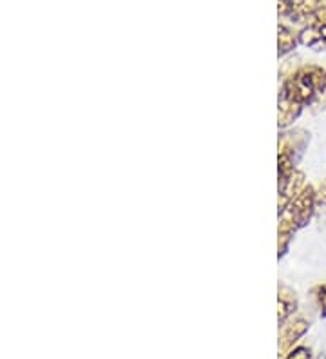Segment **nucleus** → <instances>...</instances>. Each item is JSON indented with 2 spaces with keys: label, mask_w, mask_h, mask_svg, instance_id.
Instances as JSON below:
<instances>
[{
  "label": "nucleus",
  "mask_w": 326,
  "mask_h": 359,
  "mask_svg": "<svg viewBox=\"0 0 326 359\" xmlns=\"http://www.w3.org/2000/svg\"><path fill=\"white\" fill-rule=\"evenodd\" d=\"M299 40L301 44L308 46L315 51H326V6H321L304 22V27L299 33Z\"/></svg>",
  "instance_id": "f257e3e1"
},
{
  "label": "nucleus",
  "mask_w": 326,
  "mask_h": 359,
  "mask_svg": "<svg viewBox=\"0 0 326 359\" xmlns=\"http://www.w3.org/2000/svg\"><path fill=\"white\" fill-rule=\"evenodd\" d=\"M279 15L290 18L292 22H306L321 6V0H278Z\"/></svg>",
  "instance_id": "f03ea898"
},
{
  "label": "nucleus",
  "mask_w": 326,
  "mask_h": 359,
  "mask_svg": "<svg viewBox=\"0 0 326 359\" xmlns=\"http://www.w3.org/2000/svg\"><path fill=\"white\" fill-rule=\"evenodd\" d=\"M306 329H308V325L304 323V321H294V323H290L288 327H285L281 336L283 351H288V348H290V346L294 345V343H296L304 332H306Z\"/></svg>",
  "instance_id": "7ed1b4c3"
},
{
  "label": "nucleus",
  "mask_w": 326,
  "mask_h": 359,
  "mask_svg": "<svg viewBox=\"0 0 326 359\" xmlns=\"http://www.w3.org/2000/svg\"><path fill=\"white\" fill-rule=\"evenodd\" d=\"M296 33L292 29H288L287 26H279V49H281V55L292 51L296 48Z\"/></svg>",
  "instance_id": "20e7f679"
},
{
  "label": "nucleus",
  "mask_w": 326,
  "mask_h": 359,
  "mask_svg": "<svg viewBox=\"0 0 326 359\" xmlns=\"http://www.w3.org/2000/svg\"><path fill=\"white\" fill-rule=\"evenodd\" d=\"M288 359H312V354H310L308 348H296V351H292L288 354Z\"/></svg>",
  "instance_id": "39448f33"
}]
</instances>
